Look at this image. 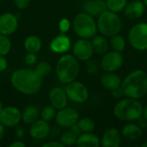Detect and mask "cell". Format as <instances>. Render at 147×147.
Segmentation results:
<instances>
[{
  "label": "cell",
  "mask_w": 147,
  "mask_h": 147,
  "mask_svg": "<svg viewBox=\"0 0 147 147\" xmlns=\"http://www.w3.org/2000/svg\"><path fill=\"white\" fill-rule=\"evenodd\" d=\"M123 56L120 52H107L101 60V67L105 71H116L123 65Z\"/></svg>",
  "instance_id": "30bf717a"
},
{
  "label": "cell",
  "mask_w": 147,
  "mask_h": 147,
  "mask_svg": "<svg viewBox=\"0 0 147 147\" xmlns=\"http://www.w3.org/2000/svg\"><path fill=\"white\" fill-rule=\"evenodd\" d=\"M109 43H110V47H112V49L116 52L121 53L122 51H124V49L126 47L125 39L121 35H119V34L113 35L110 39Z\"/></svg>",
  "instance_id": "4316f807"
},
{
  "label": "cell",
  "mask_w": 147,
  "mask_h": 147,
  "mask_svg": "<svg viewBox=\"0 0 147 147\" xmlns=\"http://www.w3.org/2000/svg\"><path fill=\"white\" fill-rule=\"evenodd\" d=\"M101 84L105 89L112 91L121 87V78L115 72L106 71L101 77Z\"/></svg>",
  "instance_id": "ffe728a7"
},
{
  "label": "cell",
  "mask_w": 147,
  "mask_h": 147,
  "mask_svg": "<svg viewBox=\"0 0 147 147\" xmlns=\"http://www.w3.org/2000/svg\"><path fill=\"white\" fill-rule=\"evenodd\" d=\"M50 133V126L47 121L44 120H37L30 125L29 134L36 140L45 139Z\"/></svg>",
  "instance_id": "9a60e30c"
},
{
  "label": "cell",
  "mask_w": 147,
  "mask_h": 147,
  "mask_svg": "<svg viewBox=\"0 0 147 147\" xmlns=\"http://www.w3.org/2000/svg\"><path fill=\"white\" fill-rule=\"evenodd\" d=\"M31 0H14L15 5L19 9H25L30 4Z\"/></svg>",
  "instance_id": "d590c367"
},
{
  "label": "cell",
  "mask_w": 147,
  "mask_h": 147,
  "mask_svg": "<svg viewBox=\"0 0 147 147\" xmlns=\"http://www.w3.org/2000/svg\"><path fill=\"white\" fill-rule=\"evenodd\" d=\"M49 102L56 109H61L67 106L68 96L65 89L61 87H53L49 92Z\"/></svg>",
  "instance_id": "5bb4252c"
},
{
  "label": "cell",
  "mask_w": 147,
  "mask_h": 147,
  "mask_svg": "<svg viewBox=\"0 0 147 147\" xmlns=\"http://www.w3.org/2000/svg\"><path fill=\"white\" fill-rule=\"evenodd\" d=\"M127 3V0H107L106 1L107 9L115 13H118V12L124 10Z\"/></svg>",
  "instance_id": "484cf974"
},
{
  "label": "cell",
  "mask_w": 147,
  "mask_h": 147,
  "mask_svg": "<svg viewBox=\"0 0 147 147\" xmlns=\"http://www.w3.org/2000/svg\"><path fill=\"white\" fill-rule=\"evenodd\" d=\"M26 145L25 143H23L22 140H16L14 142H12L10 145H9V147H25Z\"/></svg>",
  "instance_id": "60d3db41"
},
{
  "label": "cell",
  "mask_w": 147,
  "mask_h": 147,
  "mask_svg": "<svg viewBox=\"0 0 147 147\" xmlns=\"http://www.w3.org/2000/svg\"><path fill=\"white\" fill-rule=\"evenodd\" d=\"M50 50L55 53H64L71 47V40L65 34L53 38L50 43Z\"/></svg>",
  "instance_id": "e0dca14e"
},
{
  "label": "cell",
  "mask_w": 147,
  "mask_h": 147,
  "mask_svg": "<svg viewBox=\"0 0 147 147\" xmlns=\"http://www.w3.org/2000/svg\"><path fill=\"white\" fill-rule=\"evenodd\" d=\"M11 50V41L8 35L0 34V55L5 56Z\"/></svg>",
  "instance_id": "f546056e"
},
{
  "label": "cell",
  "mask_w": 147,
  "mask_h": 147,
  "mask_svg": "<svg viewBox=\"0 0 147 147\" xmlns=\"http://www.w3.org/2000/svg\"><path fill=\"white\" fill-rule=\"evenodd\" d=\"M17 28L18 19L14 14L6 12L0 16V34L10 35L16 32Z\"/></svg>",
  "instance_id": "4fadbf2b"
},
{
  "label": "cell",
  "mask_w": 147,
  "mask_h": 147,
  "mask_svg": "<svg viewBox=\"0 0 147 147\" xmlns=\"http://www.w3.org/2000/svg\"><path fill=\"white\" fill-rule=\"evenodd\" d=\"M70 130L72 132V133H74L76 135H79V134H82V131H81V129H80V127H79V126H78V123H76L75 125H73L72 127H70Z\"/></svg>",
  "instance_id": "ab89813d"
},
{
  "label": "cell",
  "mask_w": 147,
  "mask_h": 147,
  "mask_svg": "<svg viewBox=\"0 0 147 147\" xmlns=\"http://www.w3.org/2000/svg\"><path fill=\"white\" fill-rule=\"evenodd\" d=\"M43 147H64L65 146L61 143V141H50L42 145Z\"/></svg>",
  "instance_id": "74e56055"
},
{
  "label": "cell",
  "mask_w": 147,
  "mask_h": 147,
  "mask_svg": "<svg viewBox=\"0 0 147 147\" xmlns=\"http://www.w3.org/2000/svg\"><path fill=\"white\" fill-rule=\"evenodd\" d=\"M146 7L143 1L134 0L127 3L124 9V14L129 19H138L144 15Z\"/></svg>",
  "instance_id": "2e32d148"
},
{
  "label": "cell",
  "mask_w": 147,
  "mask_h": 147,
  "mask_svg": "<svg viewBox=\"0 0 147 147\" xmlns=\"http://www.w3.org/2000/svg\"><path fill=\"white\" fill-rule=\"evenodd\" d=\"M72 52L73 55L81 61H88L94 53L91 42L88 39L84 38L76 40L72 47Z\"/></svg>",
  "instance_id": "8fae6325"
},
{
  "label": "cell",
  "mask_w": 147,
  "mask_h": 147,
  "mask_svg": "<svg viewBox=\"0 0 147 147\" xmlns=\"http://www.w3.org/2000/svg\"><path fill=\"white\" fill-rule=\"evenodd\" d=\"M40 116V112L39 109L34 105H30L27 107L22 113V121L27 125H31L33 122L37 121Z\"/></svg>",
  "instance_id": "603a6c76"
},
{
  "label": "cell",
  "mask_w": 147,
  "mask_h": 147,
  "mask_svg": "<svg viewBox=\"0 0 147 147\" xmlns=\"http://www.w3.org/2000/svg\"><path fill=\"white\" fill-rule=\"evenodd\" d=\"M77 139L78 135H76L74 133H72L71 130L64 133L61 137H60V141L61 143L65 146H73L77 143Z\"/></svg>",
  "instance_id": "4dcf8cb0"
},
{
  "label": "cell",
  "mask_w": 147,
  "mask_h": 147,
  "mask_svg": "<svg viewBox=\"0 0 147 147\" xmlns=\"http://www.w3.org/2000/svg\"><path fill=\"white\" fill-rule=\"evenodd\" d=\"M72 27L76 34L84 39H90L94 37L97 32V24L93 16L86 12L78 14L72 22Z\"/></svg>",
  "instance_id": "8992f818"
},
{
  "label": "cell",
  "mask_w": 147,
  "mask_h": 147,
  "mask_svg": "<svg viewBox=\"0 0 147 147\" xmlns=\"http://www.w3.org/2000/svg\"><path fill=\"white\" fill-rule=\"evenodd\" d=\"M87 71L89 74H92V75H96L97 74L98 69H99V64L96 61V60H91L89 59L87 62Z\"/></svg>",
  "instance_id": "d6a6232c"
},
{
  "label": "cell",
  "mask_w": 147,
  "mask_h": 147,
  "mask_svg": "<svg viewBox=\"0 0 147 147\" xmlns=\"http://www.w3.org/2000/svg\"><path fill=\"white\" fill-rule=\"evenodd\" d=\"M128 40L131 46L139 51L147 50V23L135 24L129 31Z\"/></svg>",
  "instance_id": "52a82bcc"
},
{
  "label": "cell",
  "mask_w": 147,
  "mask_h": 147,
  "mask_svg": "<svg viewBox=\"0 0 147 147\" xmlns=\"http://www.w3.org/2000/svg\"><path fill=\"white\" fill-rule=\"evenodd\" d=\"M112 96H113L115 98L118 99V98L121 97L122 96H124V93H123V91H122L121 88L120 87V88H117V89H115V90H112Z\"/></svg>",
  "instance_id": "f35d334b"
},
{
  "label": "cell",
  "mask_w": 147,
  "mask_h": 147,
  "mask_svg": "<svg viewBox=\"0 0 147 147\" xmlns=\"http://www.w3.org/2000/svg\"><path fill=\"white\" fill-rule=\"evenodd\" d=\"M97 28L107 37H112L118 34L122 28V23L120 16L109 9L102 13L97 19Z\"/></svg>",
  "instance_id": "5b68a950"
},
{
  "label": "cell",
  "mask_w": 147,
  "mask_h": 147,
  "mask_svg": "<svg viewBox=\"0 0 147 147\" xmlns=\"http://www.w3.org/2000/svg\"><path fill=\"white\" fill-rule=\"evenodd\" d=\"M142 147H147V141H146V142H144L143 144H142V146H141Z\"/></svg>",
  "instance_id": "f6af8a7d"
},
{
  "label": "cell",
  "mask_w": 147,
  "mask_h": 147,
  "mask_svg": "<svg viewBox=\"0 0 147 147\" xmlns=\"http://www.w3.org/2000/svg\"><path fill=\"white\" fill-rule=\"evenodd\" d=\"M142 1H143V3H144L146 4V6L147 7V0H142Z\"/></svg>",
  "instance_id": "7dc6e473"
},
{
  "label": "cell",
  "mask_w": 147,
  "mask_h": 147,
  "mask_svg": "<svg viewBox=\"0 0 147 147\" xmlns=\"http://www.w3.org/2000/svg\"><path fill=\"white\" fill-rule=\"evenodd\" d=\"M93 50L97 54H105L109 51V42L105 37L95 35L91 41Z\"/></svg>",
  "instance_id": "d4e9b609"
},
{
  "label": "cell",
  "mask_w": 147,
  "mask_h": 147,
  "mask_svg": "<svg viewBox=\"0 0 147 147\" xmlns=\"http://www.w3.org/2000/svg\"><path fill=\"white\" fill-rule=\"evenodd\" d=\"M101 140L97 135L90 133L81 134L78 136L76 145L81 147H97L100 146Z\"/></svg>",
  "instance_id": "44dd1931"
},
{
  "label": "cell",
  "mask_w": 147,
  "mask_h": 147,
  "mask_svg": "<svg viewBox=\"0 0 147 147\" xmlns=\"http://www.w3.org/2000/svg\"><path fill=\"white\" fill-rule=\"evenodd\" d=\"M65 90L68 99L77 103H83L87 101L89 97V91L86 86L78 81H72L66 84Z\"/></svg>",
  "instance_id": "ba28073f"
},
{
  "label": "cell",
  "mask_w": 147,
  "mask_h": 147,
  "mask_svg": "<svg viewBox=\"0 0 147 147\" xmlns=\"http://www.w3.org/2000/svg\"><path fill=\"white\" fill-rule=\"evenodd\" d=\"M56 114H57L56 109L53 105H49V106H46L42 109V110L40 112V117L42 120H44L47 122H50L53 119H55Z\"/></svg>",
  "instance_id": "f1b7e54d"
},
{
  "label": "cell",
  "mask_w": 147,
  "mask_h": 147,
  "mask_svg": "<svg viewBox=\"0 0 147 147\" xmlns=\"http://www.w3.org/2000/svg\"><path fill=\"white\" fill-rule=\"evenodd\" d=\"M42 78L35 70L22 68L12 73L10 83L20 93L32 96L40 91L42 86Z\"/></svg>",
  "instance_id": "6da1fadb"
},
{
  "label": "cell",
  "mask_w": 147,
  "mask_h": 147,
  "mask_svg": "<svg viewBox=\"0 0 147 147\" xmlns=\"http://www.w3.org/2000/svg\"><path fill=\"white\" fill-rule=\"evenodd\" d=\"M122 135L128 140H137L142 135V129L136 124L128 123L124 126L122 129Z\"/></svg>",
  "instance_id": "7402d4cb"
},
{
  "label": "cell",
  "mask_w": 147,
  "mask_h": 147,
  "mask_svg": "<svg viewBox=\"0 0 147 147\" xmlns=\"http://www.w3.org/2000/svg\"><path fill=\"white\" fill-rule=\"evenodd\" d=\"M78 124L82 131V133H90L93 132L95 129V122L90 118H82L78 120Z\"/></svg>",
  "instance_id": "83f0119b"
},
{
  "label": "cell",
  "mask_w": 147,
  "mask_h": 147,
  "mask_svg": "<svg viewBox=\"0 0 147 147\" xmlns=\"http://www.w3.org/2000/svg\"><path fill=\"white\" fill-rule=\"evenodd\" d=\"M84 11L91 16H99L107 10L106 1L104 0H87L84 4Z\"/></svg>",
  "instance_id": "d6986e66"
},
{
  "label": "cell",
  "mask_w": 147,
  "mask_h": 147,
  "mask_svg": "<svg viewBox=\"0 0 147 147\" xmlns=\"http://www.w3.org/2000/svg\"><path fill=\"white\" fill-rule=\"evenodd\" d=\"M36 71V72L40 76V77H45L47 75H48L51 71H52V67L50 65V64L48 62L46 61H42L40 63H39L36 65V68L34 69Z\"/></svg>",
  "instance_id": "1f68e13d"
},
{
  "label": "cell",
  "mask_w": 147,
  "mask_h": 147,
  "mask_svg": "<svg viewBox=\"0 0 147 147\" xmlns=\"http://www.w3.org/2000/svg\"><path fill=\"white\" fill-rule=\"evenodd\" d=\"M23 47L28 53H37L42 47V42L40 38L37 35H29L25 39Z\"/></svg>",
  "instance_id": "cb8c5ba5"
},
{
  "label": "cell",
  "mask_w": 147,
  "mask_h": 147,
  "mask_svg": "<svg viewBox=\"0 0 147 147\" xmlns=\"http://www.w3.org/2000/svg\"><path fill=\"white\" fill-rule=\"evenodd\" d=\"M71 28V22L67 18H62L59 21V29L61 32V34L67 33Z\"/></svg>",
  "instance_id": "836d02e7"
},
{
  "label": "cell",
  "mask_w": 147,
  "mask_h": 147,
  "mask_svg": "<svg viewBox=\"0 0 147 147\" xmlns=\"http://www.w3.org/2000/svg\"><path fill=\"white\" fill-rule=\"evenodd\" d=\"M121 88L127 97L140 99L147 94V74L142 70L129 73L121 82Z\"/></svg>",
  "instance_id": "7a4b0ae2"
},
{
  "label": "cell",
  "mask_w": 147,
  "mask_h": 147,
  "mask_svg": "<svg viewBox=\"0 0 147 147\" xmlns=\"http://www.w3.org/2000/svg\"><path fill=\"white\" fill-rule=\"evenodd\" d=\"M3 103H2V102L0 101V111L3 109Z\"/></svg>",
  "instance_id": "bcb514c9"
},
{
  "label": "cell",
  "mask_w": 147,
  "mask_h": 147,
  "mask_svg": "<svg viewBox=\"0 0 147 147\" xmlns=\"http://www.w3.org/2000/svg\"><path fill=\"white\" fill-rule=\"evenodd\" d=\"M8 66V61L7 59L4 58V56L0 55V73L3 72Z\"/></svg>",
  "instance_id": "8d00e7d4"
},
{
  "label": "cell",
  "mask_w": 147,
  "mask_h": 147,
  "mask_svg": "<svg viewBox=\"0 0 147 147\" xmlns=\"http://www.w3.org/2000/svg\"><path fill=\"white\" fill-rule=\"evenodd\" d=\"M21 121L22 113L14 106L3 108V109L0 111V122L6 127H16L20 123Z\"/></svg>",
  "instance_id": "7c38bea8"
},
{
  "label": "cell",
  "mask_w": 147,
  "mask_h": 147,
  "mask_svg": "<svg viewBox=\"0 0 147 147\" xmlns=\"http://www.w3.org/2000/svg\"><path fill=\"white\" fill-rule=\"evenodd\" d=\"M25 63L29 65H33L36 63L37 61V56L35 53H28L25 56Z\"/></svg>",
  "instance_id": "e575fe53"
},
{
  "label": "cell",
  "mask_w": 147,
  "mask_h": 147,
  "mask_svg": "<svg viewBox=\"0 0 147 147\" xmlns=\"http://www.w3.org/2000/svg\"><path fill=\"white\" fill-rule=\"evenodd\" d=\"M143 106L138 99L127 97L120 100L114 107L115 116L121 121H134L143 116Z\"/></svg>",
  "instance_id": "3957f363"
},
{
  "label": "cell",
  "mask_w": 147,
  "mask_h": 147,
  "mask_svg": "<svg viewBox=\"0 0 147 147\" xmlns=\"http://www.w3.org/2000/svg\"><path fill=\"white\" fill-rule=\"evenodd\" d=\"M121 142V136L116 128L108 129L102 135L101 145L103 147H118Z\"/></svg>",
  "instance_id": "ac0fdd59"
},
{
  "label": "cell",
  "mask_w": 147,
  "mask_h": 147,
  "mask_svg": "<svg viewBox=\"0 0 147 147\" xmlns=\"http://www.w3.org/2000/svg\"><path fill=\"white\" fill-rule=\"evenodd\" d=\"M78 59L71 54H65L61 56L56 64V75L59 81L64 84H67L78 78L79 74Z\"/></svg>",
  "instance_id": "277c9868"
},
{
  "label": "cell",
  "mask_w": 147,
  "mask_h": 147,
  "mask_svg": "<svg viewBox=\"0 0 147 147\" xmlns=\"http://www.w3.org/2000/svg\"><path fill=\"white\" fill-rule=\"evenodd\" d=\"M143 116L147 120V107L146 109H144V111H143Z\"/></svg>",
  "instance_id": "ee69618b"
},
{
  "label": "cell",
  "mask_w": 147,
  "mask_h": 147,
  "mask_svg": "<svg viewBox=\"0 0 147 147\" xmlns=\"http://www.w3.org/2000/svg\"><path fill=\"white\" fill-rule=\"evenodd\" d=\"M3 135H4V126L0 122V141L2 140Z\"/></svg>",
  "instance_id": "7bdbcfd3"
},
{
  "label": "cell",
  "mask_w": 147,
  "mask_h": 147,
  "mask_svg": "<svg viewBox=\"0 0 147 147\" xmlns=\"http://www.w3.org/2000/svg\"><path fill=\"white\" fill-rule=\"evenodd\" d=\"M78 120H79L78 113L74 109L67 108V107L59 109L55 116V121L57 125L63 128H70L73 125L78 123Z\"/></svg>",
  "instance_id": "9c48e42d"
},
{
  "label": "cell",
  "mask_w": 147,
  "mask_h": 147,
  "mask_svg": "<svg viewBox=\"0 0 147 147\" xmlns=\"http://www.w3.org/2000/svg\"><path fill=\"white\" fill-rule=\"evenodd\" d=\"M16 135L17 138L22 139L23 137V135H24V130H23V128L22 127H18L16 130Z\"/></svg>",
  "instance_id": "b9f144b4"
}]
</instances>
